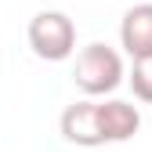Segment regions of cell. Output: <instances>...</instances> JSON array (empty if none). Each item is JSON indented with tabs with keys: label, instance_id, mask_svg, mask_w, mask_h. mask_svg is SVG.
<instances>
[{
	"label": "cell",
	"instance_id": "cell-1",
	"mask_svg": "<svg viewBox=\"0 0 152 152\" xmlns=\"http://www.w3.org/2000/svg\"><path fill=\"white\" fill-rule=\"evenodd\" d=\"M72 80L87 98H105L123 83V58L116 47L109 44H87L76 54L72 65Z\"/></svg>",
	"mask_w": 152,
	"mask_h": 152
},
{
	"label": "cell",
	"instance_id": "cell-2",
	"mask_svg": "<svg viewBox=\"0 0 152 152\" xmlns=\"http://www.w3.org/2000/svg\"><path fill=\"white\" fill-rule=\"evenodd\" d=\"M29 47L44 62H65L76 51V26L65 11H40L29 18Z\"/></svg>",
	"mask_w": 152,
	"mask_h": 152
},
{
	"label": "cell",
	"instance_id": "cell-3",
	"mask_svg": "<svg viewBox=\"0 0 152 152\" xmlns=\"http://www.w3.org/2000/svg\"><path fill=\"white\" fill-rule=\"evenodd\" d=\"M94 120H98V138H102V145L130 141L141 130V112H138V105L120 102V98L94 102Z\"/></svg>",
	"mask_w": 152,
	"mask_h": 152
},
{
	"label": "cell",
	"instance_id": "cell-4",
	"mask_svg": "<svg viewBox=\"0 0 152 152\" xmlns=\"http://www.w3.org/2000/svg\"><path fill=\"white\" fill-rule=\"evenodd\" d=\"M120 47L134 58H148L152 54V4H134L123 11L120 22Z\"/></svg>",
	"mask_w": 152,
	"mask_h": 152
},
{
	"label": "cell",
	"instance_id": "cell-5",
	"mask_svg": "<svg viewBox=\"0 0 152 152\" xmlns=\"http://www.w3.org/2000/svg\"><path fill=\"white\" fill-rule=\"evenodd\" d=\"M62 138L69 145H80V148H98L102 138H98V120H94V102H72L65 112H62Z\"/></svg>",
	"mask_w": 152,
	"mask_h": 152
},
{
	"label": "cell",
	"instance_id": "cell-6",
	"mask_svg": "<svg viewBox=\"0 0 152 152\" xmlns=\"http://www.w3.org/2000/svg\"><path fill=\"white\" fill-rule=\"evenodd\" d=\"M127 83H130V91H134L138 102H148V105H152V54H148V58H134V62H130Z\"/></svg>",
	"mask_w": 152,
	"mask_h": 152
}]
</instances>
